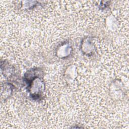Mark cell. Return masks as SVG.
I'll use <instances>...</instances> for the list:
<instances>
[{"label": "cell", "instance_id": "3957f363", "mask_svg": "<svg viewBox=\"0 0 129 129\" xmlns=\"http://www.w3.org/2000/svg\"><path fill=\"white\" fill-rule=\"evenodd\" d=\"M72 51V47L71 45L68 42H64L58 46L56 50V53L58 57L65 58L69 56Z\"/></svg>", "mask_w": 129, "mask_h": 129}, {"label": "cell", "instance_id": "7a4b0ae2", "mask_svg": "<svg viewBox=\"0 0 129 129\" xmlns=\"http://www.w3.org/2000/svg\"><path fill=\"white\" fill-rule=\"evenodd\" d=\"M81 49L84 54L88 56H90L94 53L95 48L89 37H87L84 38L82 40L81 45Z\"/></svg>", "mask_w": 129, "mask_h": 129}, {"label": "cell", "instance_id": "5b68a950", "mask_svg": "<svg viewBox=\"0 0 129 129\" xmlns=\"http://www.w3.org/2000/svg\"><path fill=\"white\" fill-rule=\"evenodd\" d=\"M14 88L13 84L10 83H5L4 85L2 86V98H4V100H5L10 97L12 95Z\"/></svg>", "mask_w": 129, "mask_h": 129}, {"label": "cell", "instance_id": "6da1fadb", "mask_svg": "<svg viewBox=\"0 0 129 129\" xmlns=\"http://www.w3.org/2000/svg\"><path fill=\"white\" fill-rule=\"evenodd\" d=\"M40 68L31 69L25 74L24 81L30 96L34 100H40L45 91V84Z\"/></svg>", "mask_w": 129, "mask_h": 129}, {"label": "cell", "instance_id": "277c9868", "mask_svg": "<svg viewBox=\"0 0 129 129\" xmlns=\"http://www.w3.org/2000/svg\"><path fill=\"white\" fill-rule=\"evenodd\" d=\"M1 70L2 73L6 78H10L13 76L15 74V69L13 66L10 64L8 61H4V63H1Z\"/></svg>", "mask_w": 129, "mask_h": 129}]
</instances>
